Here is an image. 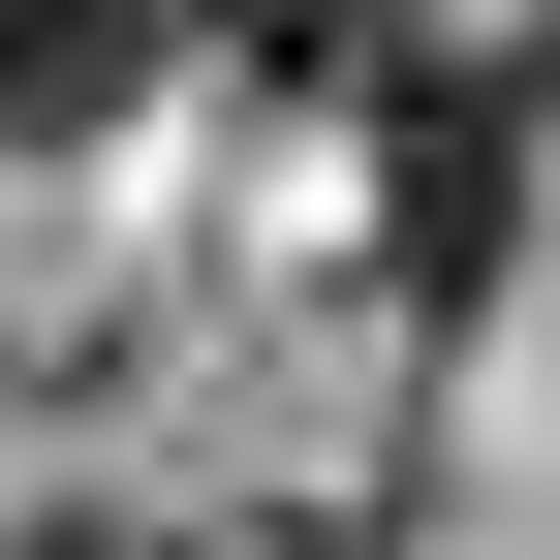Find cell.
Segmentation results:
<instances>
[{
	"mask_svg": "<svg viewBox=\"0 0 560 560\" xmlns=\"http://www.w3.org/2000/svg\"><path fill=\"white\" fill-rule=\"evenodd\" d=\"M374 156H405V280H499V219H529V94H405Z\"/></svg>",
	"mask_w": 560,
	"mask_h": 560,
	"instance_id": "6da1fadb",
	"label": "cell"
},
{
	"mask_svg": "<svg viewBox=\"0 0 560 560\" xmlns=\"http://www.w3.org/2000/svg\"><path fill=\"white\" fill-rule=\"evenodd\" d=\"M187 0H0V125H125Z\"/></svg>",
	"mask_w": 560,
	"mask_h": 560,
	"instance_id": "7a4b0ae2",
	"label": "cell"
},
{
	"mask_svg": "<svg viewBox=\"0 0 560 560\" xmlns=\"http://www.w3.org/2000/svg\"><path fill=\"white\" fill-rule=\"evenodd\" d=\"M32 560H187V529H32Z\"/></svg>",
	"mask_w": 560,
	"mask_h": 560,
	"instance_id": "3957f363",
	"label": "cell"
},
{
	"mask_svg": "<svg viewBox=\"0 0 560 560\" xmlns=\"http://www.w3.org/2000/svg\"><path fill=\"white\" fill-rule=\"evenodd\" d=\"M529 125H560V32H529Z\"/></svg>",
	"mask_w": 560,
	"mask_h": 560,
	"instance_id": "277c9868",
	"label": "cell"
}]
</instances>
